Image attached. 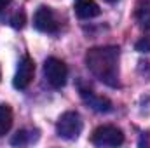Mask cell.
I'll return each mask as SVG.
<instances>
[{"instance_id":"1","label":"cell","mask_w":150,"mask_h":148,"mask_svg":"<svg viewBox=\"0 0 150 148\" xmlns=\"http://www.w3.org/2000/svg\"><path fill=\"white\" fill-rule=\"evenodd\" d=\"M119 58H120V49L115 45L93 47L86 52V65L98 80H101L110 87H117L119 85Z\"/></svg>"},{"instance_id":"2","label":"cell","mask_w":150,"mask_h":148,"mask_svg":"<svg viewBox=\"0 0 150 148\" xmlns=\"http://www.w3.org/2000/svg\"><path fill=\"white\" fill-rule=\"evenodd\" d=\"M82 127H84V124H82V118H80V115L77 111H65L59 117V120L56 122L58 136L67 140V141L77 140L80 136V132H82Z\"/></svg>"},{"instance_id":"3","label":"cell","mask_w":150,"mask_h":148,"mask_svg":"<svg viewBox=\"0 0 150 148\" xmlns=\"http://www.w3.org/2000/svg\"><path fill=\"white\" fill-rule=\"evenodd\" d=\"M44 77L47 80V84L54 89H61L67 84L68 78V68L67 65L58 59V58H47L44 63Z\"/></svg>"},{"instance_id":"4","label":"cell","mask_w":150,"mask_h":148,"mask_svg":"<svg viewBox=\"0 0 150 148\" xmlns=\"http://www.w3.org/2000/svg\"><path fill=\"white\" fill-rule=\"evenodd\" d=\"M91 141L96 147H119V145L124 143V134L119 127L101 125L93 132Z\"/></svg>"},{"instance_id":"5","label":"cell","mask_w":150,"mask_h":148,"mask_svg":"<svg viewBox=\"0 0 150 148\" xmlns=\"http://www.w3.org/2000/svg\"><path fill=\"white\" fill-rule=\"evenodd\" d=\"M33 25H35V28L38 32H44V33H56L58 28H59L56 14L47 5H42V7L37 9L35 18H33Z\"/></svg>"},{"instance_id":"6","label":"cell","mask_w":150,"mask_h":148,"mask_svg":"<svg viewBox=\"0 0 150 148\" xmlns=\"http://www.w3.org/2000/svg\"><path fill=\"white\" fill-rule=\"evenodd\" d=\"M33 75H35V63L30 56H25L19 65H18V70H16V75H14V87L16 89H26L32 80H33Z\"/></svg>"},{"instance_id":"7","label":"cell","mask_w":150,"mask_h":148,"mask_svg":"<svg viewBox=\"0 0 150 148\" xmlns=\"http://www.w3.org/2000/svg\"><path fill=\"white\" fill-rule=\"evenodd\" d=\"M74 9H75V14L80 19H91V18L100 16V12H101L100 5L94 0H75Z\"/></svg>"},{"instance_id":"8","label":"cell","mask_w":150,"mask_h":148,"mask_svg":"<svg viewBox=\"0 0 150 148\" xmlns=\"http://www.w3.org/2000/svg\"><path fill=\"white\" fill-rule=\"evenodd\" d=\"M80 96H82V99L93 110L101 111V113H107V111L112 110V101L107 99V98H103V96H96L94 92H89V91H84V89L80 91Z\"/></svg>"},{"instance_id":"9","label":"cell","mask_w":150,"mask_h":148,"mask_svg":"<svg viewBox=\"0 0 150 148\" xmlns=\"http://www.w3.org/2000/svg\"><path fill=\"white\" fill-rule=\"evenodd\" d=\"M136 21L143 30H150V0H138Z\"/></svg>"},{"instance_id":"10","label":"cell","mask_w":150,"mask_h":148,"mask_svg":"<svg viewBox=\"0 0 150 148\" xmlns=\"http://www.w3.org/2000/svg\"><path fill=\"white\" fill-rule=\"evenodd\" d=\"M12 125V110L9 105H0V138L9 132Z\"/></svg>"},{"instance_id":"11","label":"cell","mask_w":150,"mask_h":148,"mask_svg":"<svg viewBox=\"0 0 150 148\" xmlns=\"http://www.w3.org/2000/svg\"><path fill=\"white\" fill-rule=\"evenodd\" d=\"M35 138H37V136H32V132H28V131H18L11 143H12V145H26V143L35 141Z\"/></svg>"},{"instance_id":"12","label":"cell","mask_w":150,"mask_h":148,"mask_svg":"<svg viewBox=\"0 0 150 148\" xmlns=\"http://www.w3.org/2000/svg\"><path fill=\"white\" fill-rule=\"evenodd\" d=\"M25 21H26L25 14H23V12H18V14H14V16H12L11 25H12L14 28H23V26H25Z\"/></svg>"},{"instance_id":"13","label":"cell","mask_w":150,"mask_h":148,"mask_svg":"<svg viewBox=\"0 0 150 148\" xmlns=\"http://www.w3.org/2000/svg\"><path fill=\"white\" fill-rule=\"evenodd\" d=\"M136 51H140V52H150V37L142 38L136 44Z\"/></svg>"},{"instance_id":"14","label":"cell","mask_w":150,"mask_h":148,"mask_svg":"<svg viewBox=\"0 0 150 148\" xmlns=\"http://www.w3.org/2000/svg\"><path fill=\"white\" fill-rule=\"evenodd\" d=\"M11 2H12V0H0V11H4V9H5Z\"/></svg>"},{"instance_id":"15","label":"cell","mask_w":150,"mask_h":148,"mask_svg":"<svg viewBox=\"0 0 150 148\" xmlns=\"http://www.w3.org/2000/svg\"><path fill=\"white\" fill-rule=\"evenodd\" d=\"M107 2H117V0H107Z\"/></svg>"},{"instance_id":"16","label":"cell","mask_w":150,"mask_h":148,"mask_svg":"<svg viewBox=\"0 0 150 148\" xmlns=\"http://www.w3.org/2000/svg\"><path fill=\"white\" fill-rule=\"evenodd\" d=\"M0 78H2V72H0Z\"/></svg>"}]
</instances>
